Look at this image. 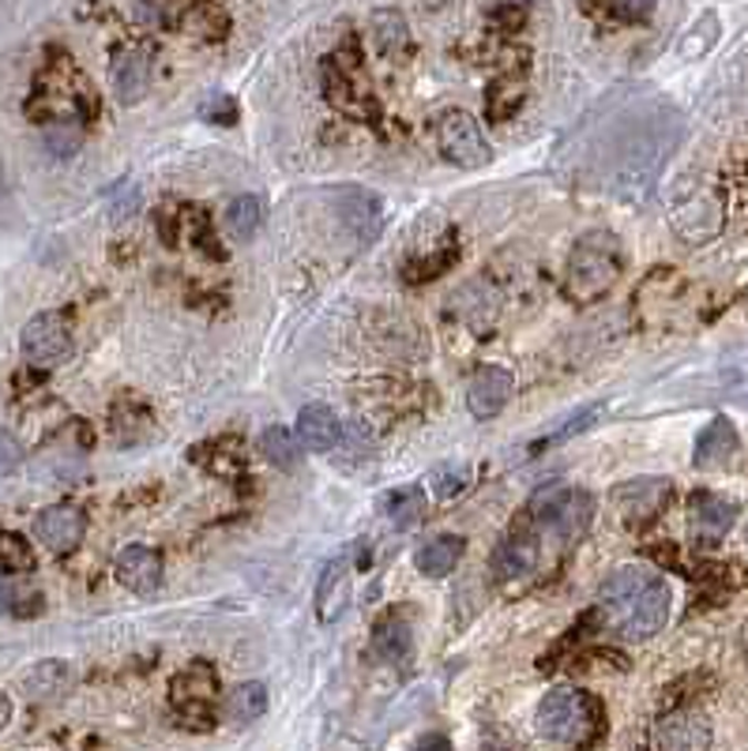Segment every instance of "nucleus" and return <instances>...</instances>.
<instances>
[{
    "mask_svg": "<svg viewBox=\"0 0 748 751\" xmlns=\"http://www.w3.org/2000/svg\"><path fill=\"white\" fill-rule=\"evenodd\" d=\"M599 613L613 635L628 643H643L658 635L669 620V586L658 572L647 567H617L602 583Z\"/></svg>",
    "mask_w": 748,
    "mask_h": 751,
    "instance_id": "1",
    "label": "nucleus"
},
{
    "mask_svg": "<svg viewBox=\"0 0 748 751\" xmlns=\"http://www.w3.org/2000/svg\"><path fill=\"white\" fill-rule=\"evenodd\" d=\"M624 271L621 237L610 230H591L572 244L564 263V298L572 304H594L617 286Z\"/></svg>",
    "mask_w": 748,
    "mask_h": 751,
    "instance_id": "2",
    "label": "nucleus"
},
{
    "mask_svg": "<svg viewBox=\"0 0 748 751\" xmlns=\"http://www.w3.org/2000/svg\"><path fill=\"white\" fill-rule=\"evenodd\" d=\"M602 702L580 688H553L538 707V733L553 744L583 748L602 733Z\"/></svg>",
    "mask_w": 748,
    "mask_h": 751,
    "instance_id": "3",
    "label": "nucleus"
},
{
    "mask_svg": "<svg viewBox=\"0 0 748 751\" xmlns=\"http://www.w3.org/2000/svg\"><path fill=\"white\" fill-rule=\"evenodd\" d=\"M530 515L557 541L572 545V541H580L586 530H591L594 497L583 489H568V484H542V489L530 497Z\"/></svg>",
    "mask_w": 748,
    "mask_h": 751,
    "instance_id": "4",
    "label": "nucleus"
},
{
    "mask_svg": "<svg viewBox=\"0 0 748 751\" xmlns=\"http://www.w3.org/2000/svg\"><path fill=\"white\" fill-rule=\"evenodd\" d=\"M174 710L181 715L188 729H211L215 726V699H219V677L207 661H193L185 672L174 677Z\"/></svg>",
    "mask_w": 748,
    "mask_h": 751,
    "instance_id": "5",
    "label": "nucleus"
},
{
    "mask_svg": "<svg viewBox=\"0 0 748 751\" xmlns=\"http://www.w3.org/2000/svg\"><path fill=\"white\" fill-rule=\"evenodd\" d=\"M437 147H440V155L459 169H481V166H489V158H494L489 139L481 136L478 121L470 117L467 109H448L437 121Z\"/></svg>",
    "mask_w": 748,
    "mask_h": 751,
    "instance_id": "6",
    "label": "nucleus"
},
{
    "mask_svg": "<svg viewBox=\"0 0 748 751\" xmlns=\"http://www.w3.org/2000/svg\"><path fill=\"white\" fill-rule=\"evenodd\" d=\"M669 492H674L669 478H632V481L617 484L610 500H613V508H617L624 526L640 530V526H647V522H655L662 515Z\"/></svg>",
    "mask_w": 748,
    "mask_h": 751,
    "instance_id": "7",
    "label": "nucleus"
},
{
    "mask_svg": "<svg viewBox=\"0 0 748 751\" xmlns=\"http://www.w3.org/2000/svg\"><path fill=\"white\" fill-rule=\"evenodd\" d=\"M19 346H23V357L31 365H56L72 350L69 316L64 312H38L19 335Z\"/></svg>",
    "mask_w": 748,
    "mask_h": 751,
    "instance_id": "8",
    "label": "nucleus"
},
{
    "mask_svg": "<svg viewBox=\"0 0 748 751\" xmlns=\"http://www.w3.org/2000/svg\"><path fill=\"white\" fill-rule=\"evenodd\" d=\"M737 522V503L715 497V492H696L693 500H688V530H693V541L696 545H718L726 534H730V526Z\"/></svg>",
    "mask_w": 748,
    "mask_h": 751,
    "instance_id": "9",
    "label": "nucleus"
},
{
    "mask_svg": "<svg viewBox=\"0 0 748 751\" xmlns=\"http://www.w3.org/2000/svg\"><path fill=\"white\" fill-rule=\"evenodd\" d=\"M511 392H516V376L500 365H481L467 384V410L478 417V421H489L508 406Z\"/></svg>",
    "mask_w": 748,
    "mask_h": 751,
    "instance_id": "10",
    "label": "nucleus"
},
{
    "mask_svg": "<svg viewBox=\"0 0 748 751\" xmlns=\"http://www.w3.org/2000/svg\"><path fill=\"white\" fill-rule=\"evenodd\" d=\"M34 534L45 549H50V553L64 556L80 545L83 534H87V519H83V511L69 508V503H56V508L38 511Z\"/></svg>",
    "mask_w": 748,
    "mask_h": 751,
    "instance_id": "11",
    "label": "nucleus"
},
{
    "mask_svg": "<svg viewBox=\"0 0 748 751\" xmlns=\"http://www.w3.org/2000/svg\"><path fill=\"white\" fill-rule=\"evenodd\" d=\"M655 748L666 751H704L711 748V721L699 710H674L655 726Z\"/></svg>",
    "mask_w": 748,
    "mask_h": 751,
    "instance_id": "12",
    "label": "nucleus"
},
{
    "mask_svg": "<svg viewBox=\"0 0 748 751\" xmlns=\"http://www.w3.org/2000/svg\"><path fill=\"white\" fill-rule=\"evenodd\" d=\"M354 597V572L346 560H331L316 583V620L320 624H339Z\"/></svg>",
    "mask_w": 748,
    "mask_h": 751,
    "instance_id": "13",
    "label": "nucleus"
},
{
    "mask_svg": "<svg viewBox=\"0 0 748 751\" xmlns=\"http://www.w3.org/2000/svg\"><path fill=\"white\" fill-rule=\"evenodd\" d=\"M693 222H699L696 226V244L723 230V196H718L715 188H699L696 196H688L685 204L674 207V230L681 237H688Z\"/></svg>",
    "mask_w": 748,
    "mask_h": 751,
    "instance_id": "14",
    "label": "nucleus"
},
{
    "mask_svg": "<svg viewBox=\"0 0 748 751\" xmlns=\"http://www.w3.org/2000/svg\"><path fill=\"white\" fill-rule=\"evenodd\" d=\"M117 578L132 594H150L163 583V553L150 545H125L117 556Z\"/></svg>",
    "mask_w": 748,
    "mask_h": 751,
    "instance_id": "15",
    "label": "nucleus"
},
{
    "mask_svg": "<svg viewBox=\"0 0 748 751\" xmlns=\"http://www.w3.org/2000/svg\"><path fill=\"white\" fill-rule=\"evenodd\" d=\"M737 448H741V436H737L734 421L730 417H715V421L699 432L693 462L696 470H723V466L734 462Z\"/></svg>",
    "mask_w": 748,
    "mask_h": 751,
    "instance_id": "16",
    "label": "nucleus"
},
{
    "mask_svg": "<svg viewBox=\"0 0 748 751\" xmlns=\"http://www.w3.org/2000/svg\"><path fill=\"white\" fill-rule=\"evenodd\" d=\"M324 83H328V98L335 102L343 113H350V117H365V121L376 117L373 98H368V87L365 83L350 80V69H343L335 56L324 61Z\"/></svg>",
    "mask_w": 748,
    "mask_h": 751,
    "instance_id": "17",
    "label": "nucleus"
},
{
    "mask_svg": "<svg viewBox=\"0 0 748 751\" xmlns=\"http://www.w3.org/2000/svg\"><path fill=\"white\" fill-rule=\"evenodd\" d=\"M335 199H339V215L346 218V226L362 237V241H373V237L381 233L384 204L373 192H365V188H343Z\"/></svg>",
    "mask_w": 748,
    "mask_h": 751,
    "instance_id": "18",
    "label": "nucleus"
},
{
    "mask_svg": "<svg viewBox=\"0 0 748 751\" xmlns=\"http://www.w3.org/2000/svg\"><path fill=\"white\" fill-rule=\"evenodd\" d=\"M339 436H343V425H339L331 406L312 403L298 414V440L305 444L309 451H320V455L331 451L339 444Z\"/></svg>",
    "mask_w": 748,
    "mask_h": 751,
    "instance_id": "19",
    "label": "nucleus"
},
{
    "mask_svg": "<svg viewBox=\"0 0 748 751\" xmlns=\"http://www.w3.org/2000/svg\"><path fill=\"white\" fill-rule=\"evenodd\" d=\"M489 567H494L497 578H523L538 567V541L530 534H511L494 549L489 556Z\"/></svg>",
    "mask_w": 748,
    "mask_h": 751,
    "instance_id": "20",
    "label": "nucleus"
},
{
    "mask_svg": "<svg viewBox=\"0 0 748 751\" xmlns=\"http://www.w3.org/2000/svg\"><path fill=\"white\" fill-rule=\"evenodd\" d=\"M463 549H467V541H463L459 534H437V538L425 541L418 553H414V567L429 578L451 575L463 560Z\"/></svg>",
    "mask_w": 748,
    "mask_h": 751,
    "instance_id": "21",
    "label": "nucleus"
},
{
    "mask_svg": "<svg viewBox=\"0 0 748 751\" xmlns=\"http://www.w3.org/2000/svg\"><path fill=\"white\" fill-rule=\"evenodd\" d=\"M411 650H414V635H411V624H406L403 616H387V620L376 624V632H373L376 658L403 665L406 658H411Z\"/></svg>",
    "mask_w": 748,
    "mask_h": 751,
    "instance_id": "22",
    "label": "nucleus"
},
{
    "mask_svg": "<svg viewBox=\"0 0 748 751\" xmlns=\"http://www.w3.org/2000/svg\"><path fill=\"white\" fill-rule=\"evenodd\" d=\"M263 710H268V688H263L260 680L238 684V688L226 696V718H230L233 726H252V721L263 718Z\"/></svg>",
    "mask_w": 748,
    "mask_h": 751,
    "instance_id": "23",
    "label": "nucleus"
},
{
    "mask_svg": "<svg viewBox=\"0 0 748 751\" xmlns=\"http://www.w3.org/2000/svg\"><path fill=\"white\" fill-rule=\"evenodd\" d=\"M113 87H117L121 102L144 98V91H147V56L139 50L121 53L117 64H113Z\"/></svg>",
    "mask_w": 748,
    "mask_h": 751,
    "instance_id": "24",
    "label": "nucleus"
},
{
    "mask_svg": "<svg viewBox=\"0 0 748 751\" xmlns=\"http://www.w3.org/2000/svg\"><path fill=\"white\" fill-rule=\"evenodd\" d=\"M260 451H263V459L271 466H279V470L301 466V440L287 429V425H268V429L260 432Z\"/></svg>",
    "mask_w": 748,
    "mask_h": 751,
    "instance_id": "25",
    "label": "nucleus"
},
{
    "mask_svg": "<svg viewBox=\"0 0 748 751\" xmlns=\"http://www.w3.org/2000/svg\"><path fill=\"white\" fill-rule=\"evenodd\" d=\"M373 42L376 53L384 56H403L411 50V31H406L403 15L399 12H376L373 15Z\"/></svg>",
    "mask_w": 748,
    "mask_h": 751,
    "instance_id": "26",
    "label": "nucleus"
},
{
    "mask_svg": "<svg viewBox=\"0 0 748 751\" xmlns=\"http://www.w3.org/2000/svg\"><path fill=\"white\" fill-rule=\"evenodd\" d=\"M23 684L34 699H56L72 684V669L64 661H38Z\"/></svg>",
    "mask_w": 748,
    "mask_h": 751,
    "instance_id": "27",
    "label": "nucleus"
},
{
    "mask_svg": "<svg viewBox=\"0 0 748 751\" xmlns=\"http://www.w3.org/2000/svg\"><path fill=\"white\" fill-rule=\"evenodd\" d=\"M384 511L392 515L395 530H411L425 519V492L422 489H403V492H387Z\"/></svg>",
    "mask_w": 748,
    "mask_h": 751,
    "instance_id": "28",
    "label": "nucleus"
},
{
    "mask_svg": "<svg viewBox=\"0 0 748 751\" xmlns=\"http://www.w3.org/2000/svg\"><path fill=\"white\" fill-rule=\"evenodd\" d=\"M260 218H263V204L256 196H238L226 211V230L238 241H249V237L260 230Z\"/></svg>",
    "mask_w": 748,
    "mask_h": 751,
    "instance_id": "29",
    "label": "nucleus"
},
{
    "mask_svg": "<svg viewBox=\"0 0 748 751\" xmlns=\"http://www.w3.org/2000/svg\"><path fill=\"white\" fill-rule=\"evenodd\" d=\"M718 42V15L715 12H704L696 19V27L681 38L677 53L685 56V61H699L704 53H711V45Z\"/></svg>",
    "mask_w": 748,
    "mask_h": 751,
    "instance_id": "30",
    "label": "nucleus"
},
{
    "mask_svg": "<svg viewBox=\"0 0 748 751\" xmlns=\"http://www.w3.org/2000/svg\"><path fill=\"white\" fill-rule=\"evenodd\" d=\"M475 481V466L470 462H444L440 470H433V497L437 500H451V497H459L467 484Z\"/></svg>",
    "mask_w": 748,
    "mask_h": 751,
    "instance_id": "31",
    "label": "nucleus"
},
{
    "mask_svg": "<svg viewBox=\"0 0 748 751\" xmlns=\"http://www.w3.org/2000/svg\"><path fill=\"white\" fill-rule=\"evenodd\" d=\"M0 564L8 572H31L34 567V553L23 538L12 534V530H0Z\"/></svg>",
    "mask_w": 748,
    "mask_h": 751,
    "instance_id": "32",
    "label": "nucleus"
},
{
    "mask_svg": "<svg viewBox=\"0 0 748 751\" xmlns=\"http://www.w3.org/2000/svg\"><path fill=\"white\" fill-rule=\"evenodd\" d=\"M200 117L211 121V125H233V121H238V106H233L230 94H211L200 106Z\"/></svg>",
    "mask_w": 748,
    "mask_h": 751,
    "instance_id": "33",
    "label": "nucleus"
},
{
    "mask_svg": "<svg viewBox=\"0 0 748 751\" xmlns=\"http://www.w3.org/2000/svg\"><path fill=\"white\" fill-rule=\"evenodd\" d=\"M658 0H617V12L624 19H647L651 12H655Z\"/></svg>",
    "mask_w": 748,
    "mask_h": 751,
    "instance_id": "34",
    "label": "nucleus"
},
{
    "mask_svg": "<svg viewBox=\"0 0 748 751\" xmlns=\"http://www.w3.org/2000/svg\"><path fill=\"white\" fill-rule=\"evenodd\" d=\"M15 462H19V448H15L12 440H8L4 432H0V473L15 470Z\"/></svg>",
    "mask_w": 748,
    "mask_h": 751,
    "instance_id": "35",
    "label": "nucleus"
},
{
    "mask_svg": "<svg viewBox=\"0 0 748 751\" xmlns=\"http://www.w3.org/2000/svg\"><path fill=\"white\" fill-rule=\"evenodd\" d=\"M494 19H505V27H511V31L523 27V12H516V8H497Z\"/></svg>",
    "mask_w": 748,
    "mask_h": 751,
    "instance_id": "36",
    "label": "nucleus"
},
{
    "mask_svg": "<svg viewBox=\"0 0 748 751\" xmlns=\"http://www.w3.org/2000/svg\"><path fill=\"white\" fill-rule=\"evenodd\" d=\"M8 605H12V591H8V583L0 578V613H8Z\"/></svg>",
    "mask_w": 748,
    "mask_h": 751,
    "instance_id": "37",
    "label": "nucleus"
},
{
    "mask_svg": "<svg viewBox=\"0 0 748 751\" xmlns=\"http://www.w3.org/2000/svg\"><path fill=\"white\" fill-rule=\"evenodd\" d=\"M8 718H12V702H8V696H0V729L8 726Z\"/></svg>",
    "mask_w": 748,
    "mask_h": 751,
    "instance_id": "38",
    "label": "nucleus"
},
{
    "mask_svg": "<svg viewBox=\"0 0 748 751\" xmlns=\"http://www.w3.org/2000/svg\"><path fill=\"white\" fill-rule=\"evenodd\" d=\"M422 748H448V740H444V737H425Z\"/></svg>",
    "mask_w": 748,
    "mask_h": 751,
    "instance_id": "39",
    "label": "nucleus"
},
{
    "mask_svg": "<svg viewBox=\"0 0 748 751\" xmlns=\"http://www.w3.org/2000/svg\"><path fill=\"white\" fill-rule=\"evenodd\" d=\"M741 646H745V654H748V624L741 627Z\"/></svg>",
    "mask_w": 748,
    "mask_h": 751,
    "instance_id": "40",
    "label": "nucleus"
},
{
    "mask_svg": "<svg viewBox=\"0 0 748 751\" xmlns=\"http://www.w3.org/2000/svg\"><path fill=\"white\" fill-rule=\"evenodd\" d=\"M741 301H745V309H748V286H745V293H741Z\"/></svg>",
    "mask_w": 748,
    "mask_h": 751,
    "instance_id": "41",
    "label": "nucleus"
},
{
    "mask_svg": "<svg viewBox=\"0 0 748 751\" xmlns=\"http://www.w3.org/2000/svg\"><path fill=\"white\" fill-rule=\"evenodd\" d=\"M527 4H542V0H527Z\"/></svg>",
    "mask_w": 748,
    "mask_h": 751,
    "instance_id": "42",
    "label": "nucleus"
},
{
    "mask_svg": "<svg viewBox=\"0 0 748 751\" xmlns=\"http://www.w3.org/2000/svg\"><path fill=\"white\" fill-rule=\"evenodd\" d=\"M0 185H4V180H0ZM0 192H4V188H0Z\"/></svg>",
    "mask_w": 748,
    "mask_h": 751,
    "instance_id": "43",
    "label": "nucleus"
}]
</instances>
